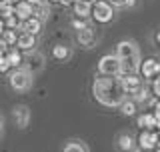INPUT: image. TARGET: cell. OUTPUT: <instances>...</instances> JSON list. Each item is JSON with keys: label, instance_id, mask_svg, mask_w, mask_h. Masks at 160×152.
I'll return each instance as SVG.
<instances>
[{"label": "cell", "instance_id": "cell-24", "mask_svg": "<svg viewBox=\"0 0 160 152\" xmlns=\"http://www.w3.org/2000/svg\"><path fill=\"white\" fill-rule=\"evenodd\" d=\"M132 98H134V102H146V100L150 98V92H148V88L142 84V88H138L136 92L132 94Z\"/></svg>", "mask_w": 160, "mask_h": 152}, {"label": "cell", "instance_id": "cell-11", "mask_svg": "<svg viewBox=\"0 0 160 152\" xmlns=\"http://www.w3.org/2000/svg\"><path fill=\"white\" fill-rule=\"evenodd\" d=\"M120 80H122V86L126 90V94H134L138 88H142V80L136 74H122Z\"/></svg>", "mask_w": 160, "mask_h": 152}, {"label": "cell", "instance_id": "cell-39", "mask_svg": "<svg viewBox=\"0 0 160 152\" xmlns=\"http://www.w3.org/2000/svg\"><path fill=\"white\" fill-rule=\"evenodd\" d=\"M158 68H160V60H158Z\"/></svg>", "mask_w": 160, "mask_h": 152}, {"label": "cell", "instance_id": "cell-19", "mask_svg": "<svg viewBox=\"0 0 160 152\" xmlns=\"http://www.w3.org/2000/svg\"><path fill=\"white\" fill-rule=\"evenodd\" d=\"M0 38H2V42H4L6 48H14L16 42H18V32L16 30H4V34Z\"/></svg>", "mask_w": 160, "mask_h": 152}, {"label": "cell", "instance_id": "cell-27", "mask_svg": "<svg viewBox=\"0 0 160 152\" xmlns=\"http://www.w3.org/2000/svg\"><path fill=\"white\" fill-rule=\"evenodd\" d=\"M136 0H112L114 6H134Z\"/></svg>", "mask_w": 160, "mask_h": 152}, {"label": "cell", "instance_id": "cell-23", "mask_svg": "<svg viewBox=\"0 0 160 152\" xmlns=\"http://www.w3.org/2000/svg\"><path fill=\"white\" fill-rule=\"evenodd\" d=\"M120 110H122L124 116H134L136 114V102H134V100H124V102L120 104Z\"/></svg>", "mask_w": 160, "mask_h": 152}, {"label": "cell", "instance_id": "cell-6", "mask_svg": "<svg viewBox=\"0 0 160 152\" xmlns=\"http://www.w3.org/2000/svg\"><path fill=\"white\" fill-rule=\"evenodd\" d=\"M140 74H142V78L146 80H156L160 76V68H158V60L156 58H146L140 62Z\"/></svg>", "mask_w": 160, "mask_h": 152}, {"label": "cell", "instance_id": "cell-35", "mask_svg": "<svg viewBox=\"0 0 160 152\" xmlns=\"http://www.w3.org/2000/svg\"><path fill=\"white\" fill-rule=\"evenodd\" d=\"M76 0H62V4H74Z\"/></svg>", "mask_w": 160, "mask_h": 152}, {"label": "cell", "instance_id": "cell-34", "mask_svg": "<svg viewBox=\"0 0 160 152\" xmlns=\"http://www.w3.org/2000/svg\"><path fill=\"white\" fill-rule=\"evenodd\" d=\"M134 152H156V150H144V148H136Z\"/></svg>", "mask_w": 160, "mask_h": 152}, {"label": "cell", "instance_id": "cell-5", "mask_svg": "<svg viewBox=\"0 0 160 152\" xmlns=\"http://www.w3.org/2000/svg\"><path fill=\"white\" fill-rule=\"evenodd\" d=\"M10 86L18 92H24L32 86V74L24 68H16L12 74H10Z\"/></svg>", "mask_w": 160, "mask_h": 152}, {"label": "cell", "instance_id": "cell-9", "mask_svg": "<svg viewBox=\"0 0 160 152\" xmlns=\"http://www.w3.org/2000/svg\"><path fill=\"white\" fill-rule=\"evenodd\" d=\"M12 116H14V120H16V124L20 128H26L30 124V108L24 106V104H18L16 108L12 110Z\"/></svg>", "mask_w": 160, "mask_h": 152}, {"label": "cell", "instance_id": "cell-8", "mask_svg": "<svg viewBox=\"0 0 160 152\" xmlns=\"http://www.w3.org/2000/svg\"><path fill=\"white\" fill-rule=\"evenodd\" d=\"M160 136L156 130H142L138 134V148H144V150H154L158 144Z\"/></svg>", "mask_w": 160, "mask_h": 152}, {"label": "cell", "instance_id": "cell-29", "mask_svg": "<svg viewBox=\"0 0 160 152\" xmlns=\"http://www.w3.org/2000/svg\"><path fill=\"white\" fill-rule=\"evenodd\" d=\"M10 68H12V66H10V62L4 58L2 62H0V72H6V70H10Z\"/></svg>", "mask_w": 160, "mask_h": 152}, {"label": "cell", "instance_id": "cell-20", "mask_svg": "<svg viewBox=\"0 0 160 152\" xmlns=\"http://www.w3.org/2000/svg\"><path fill=\"white\" fill-rule=\"evenodd\" d=\"M118 146L122 148L124 152H130L134 148V140H132V136L130 134H120L118 136Z\"/></svg>", "mask_w": 160, "mask_h": 152}, {"label": "cell", "instance_id": "cell-7", "mask_svg": "<svg viewBox=\"0 0 160 152\" xmlns=\"http://www.w3.org/2000/svg\"><path fill=\"white\" fill-rule=\"evenodd\" d=\"M22 68H24V70H28L30 74L40 72V70L44 68V56H42L40 52H30L28 56L22 60Z\"/></svg>", "mask_w": 160, "mask_h": 152}, {"label": "cell", "instance_id": "cell-18", "mask_svg": "<svg viewBox=\"0 0 160 152\" xmlns=\"http://www.w3.org/2000/svg\"><path fill=\"white\" fill-rule=\"evenodd\" d=\"M6 60L10 62V66L14 68H20V62H22V56H20V50L14 46V48H6Z\"/></svg>", "mask_w": 160, "mask_h": 152}, {"label": "cell", "instance_id": "cell-28", "mask_svg": "<svg viewBox=\"0 0 160 152\" xmlns=\"http://www.w3.org/2000/svg\"><path fill=\"white\" fill-rule=\"evenodd\" d=\"M152 92H154V96H158V98H160V76L152 82Z\"/></svg>", "mask_w": 160, "mask_h": 152}, {"label": "cell", "instance_id": "cell-4", "mask_svg": "<svg viewBox=\"0 0 160 152\" xmlns=\"http://www.w3.org/2000/svg\"><path fill=\"white\" fill-rule=\"evenodd\" d=\"M114 16V6L112 2H106V0H96L92 4V18L96 22L104 24V22H110Z\"/></svg>", "mask_w": 160, "mask_h": 152}, {"label": "cell", "instance_id": "cell-13", "mask_svg": "<svg viewBox=\"0 0 160 152\" xmlns=\"http://www.w3.org/2000/svg\"><path fill=\"white\" fill-rule=\"evenodd\" d=\"M138 126L142 130H156L158 128V118L154 112H146L142 116H138Z\"/></svg>", "mask_w": 160, "mask_h": 152}, {"label": "cell", "instance_id": "cell-1", "mask_svg": "<svg viewBox=\"0 0 160 152\" xmlns=\"http://www.w3.org/2000/svg\"><path fill=\"white\" fill-rule=\"evenodd\" d=\"M92 92H94V98L102 106H108V108L120 106L126 100V90L122 86V80L116 78V76L98 74V78L92 84Z\"/></svg>", "mask_w": 160, "mask_h": 152}, {"label": "cell", "instance_id": "cell-25", "mask_svg": "<svg viewBox=\"0 0 160 152\" xmlns=\"http://www.w3.org/2000/svg\"><path fill=\"white\" fill-rule=\"evenodd\" d=\"M10 16H14V6L12 4H6V2H0V18L6 20Z\"/></svg>", "mask_w": 160, "mask_h": 152}, {"label": "cell", "instance_id": "cell-30", "mask_svg": "<svg viewBox=\"0 0 160 152\" xmlns=\"http://www.w3.org/2000/svg\"><path fill=\"white\" fill-rule=\"evenodd\" d=\"M154 114H156V118L160 120V100L156 102V108H154Z\"/></svg>", "mask_w": 160, "mask_h": 152}, {"label": "cell", "instance_id": "cell-15", "mask_svg": "<svg viewBox=\"0 0 160 152\" xmlns=\"http://www.w3.org/2000/svg\"><path fill=\"white\" fill-rule=\"evenodd\" d=\"M34 44H36V36L32 34H26V32H20L18 34V42H16V48L22 52V50H32Z\"/></svg>", "mask_w": 160, "mask_h": 152}, {"label": "cell", "instance_id": "cell-2", "mask_svg": "<svg viewBox=\"0 0 160 152\" xmlns=\"http://www.w3.org/2000/svg\"><path fill=\"white\" fill-rule=\"evenodd\" d=\"M116 58L122 64V74H136V70H140L138 48L130 40H122L116 46Z\"/></svg>", "mask_w": 160, "mask_h": 152}, {"label": "cell", "instance_id": "cell-17", "mask_svg": "<svg viewBox=\"0 0 160 152\" xmlns=\"http://www.w3.org/2000/svg\"><path fill=\"white\" fill-rule=\"evenodd\" d=\"M28 2H30V6H32L34 18L44 20V18L48 16V8H46V4H44V2H40V0H28Z\"/></svg>", "mask_w": 160, "mask_h": 152}, {"label": "cell", "instance_id": "cell-33", "mask_svg": "<svg viewBox=\"0 0 160 152\" xmlns=\"http://www.w3.org/2000/svg\"><path fill=\"white\" fill-rule=\"evenodd\" d=\"M2 134H4V126H2V116H0V138H2Z\"/></svg>", "mask_w": 160, "mask_h": 152}, {"label": "cell", "instance_id": "cell-31", "mask_svg": "<svg viewBox=\"0 0 160 152\" xmlns=\"http://www.w3.org/2000/svg\"><path fill=\"white\" fill-rule=\"evenodd\" d=\"M4 30H6V26H4V20L0 18V36H2V34H4Z\"/></svg>", "mask_w": 160, "mask_h": 152}, {"label": "cell", "instance_id": "cell-10", "mask_svg": "<svg viewBox=\"0 0 160 152\" xmlns=\"http://www.w3.org/2000/svg\"><path fill=\"white\" fill-rule=\"evenodd\" d=\"M14 16H16L20 22H26V20L34 18V14H32V6H30L28 0H20L16 6H14Z\"/></svg>", "mask_w": 160, "mask_h": 152}, {"label": "cell", "instance_id": "cell-26", "mask_svg": "<svg viewBox=\"0 0 160 152\" xmlns=\"http://www.w3.org/2000/svg\"><path fill=\"white\" fill-rule=\"evenodd\" d=\"M72 26H74V28H78V32H80V30H84V28H88V26H86V20H82V18L72 20Z\"/></svg>", "mask_w": 160, "mask_h": 152}, {"label": "cell", "instance_id": "cell-21", "mask_svg": "<svg viewBox=\"0 0 160 152\" xmlns=\"http://www.w3.org/2000/svg\"><path fill=\"white\" fill-rule=\"evenodd\" d=\"M62 152H90L86 144H82L80 140H72V142H68L66 146H64Z\"/></svg>", "mask_w": 160, "mask_h": 152}, {"label": "cell", "instance_id": "cell-3", "mask_svg": "<svg viewBox=\"0 0 160 152\" xmlns=\"http://www.w3.org/2000/svg\"><path fill=\"white\" fill-rule=\"evenodd\" d=\"M98 72L102 76H116L120 78L122 76V64H120V60L116 58V54H108V56H102L98 62Z\"/></svg>", "mask_w": 160, "mask_h": 152}, {"label": "cell", "instance_id": "cell-38", "mask_svg": "<svg viewBox=\"0 0 160 152\" xmlns=\"http://www.w3.org/2000/svg\"><path fill=\"white\" fill-rule=\"evenodd\" d=\"M48 2H62V0H48Z\"/></svg>", "mask_w": 160, "mask_h": 152}, {"label": "cell", "instance_id": "cell-22", "mask_svg": "<svg viewBox=\"0 0 160 152\" xmlns=\"http://www.w3.org/2000/svg\"><path fill=\"white\" fill-rule=\"evenodd\" d=\"M52 54H54V58H56V60H68V56H70V48L64 46V44H58V46H54Z\"/></svg>", "mask_w": 160, "mask_h": 152}, {"label": "cell", "instance_id": "cell-36", "mask_svg": "<svg viewBox=\"0 0 160 152\" xmlns=\"http://www.w3.org/2000/svg\"><path fill=\"white\" fill-rule=\"evenodd\" d=\"M156 42H158V46H160V32L156 34Z\"/></svg>", "mask_w": 160, "mask_h": 152}, {"label": "cell", "instance_id": "cell-12", "mask_svg": "<svg viewBox=\"0 0 160 152\" xmlns=\"http://www.w3.org/2000/svg\"><path fill=\"white\" fill-rule=\"evenodd\" d=\"M72 10L78 18L86 20L88 16H92V2H88V0H76L72 4Z\"/></svg>", "mask_w": 160, "mask_h": 152}, {"label": "cell", "instance_id": "cell-14", "mask_svg": "<svg viewBox=\"0 0 160 152\" xmlns=\"http://www.w3.org/2000/svg\"><path fill=\"white\" fill-rule=\"evenodd\" d=\"M78 42L82 44V46H86V48H92L94 44H96V32H94L92 28H84V30H80L78 32Z\"/></svg>", "mask_w": 160, "mask_h": 152}, {"label": "cell", "instance_id": "cell-32", "mask_svg": "<svg viewBox=\"0 0 160 152\" xmlns=\"http://www.w3.org/2000/svg\"><path fill=\"white\" fill-rule=\"evenodd\" d=\"M2 2H6V4H12V6H16V4L20 2V0H2Z\"/></svg>", "mask_w": 160, "mask_h": 152}, {"label": "cell", "instance_id": "cell-16", "mask_svg": "<svg viewBox=\"0 0 160 152\" xmlns=\"http://www.w3.org/2000/svg\"><path fill=\"white\" fill-rule=\"evenodd\" d=\"M22 32H26V34H32V36H38L40 34V30H42V20H38V18H30L26 20V22H22Z\"/></svg>", "mask_w": 160, "mask_h": 152}, {"label": "cell", "instance_id": "cell-37", "mask_svg": "<svg viewBox=\"0 0 160 152\" xmlns=\"http://www.w3.org/2000/svg\"><path fill=\"white\" fill-rule=\"evenodd\" d=\"M156 132H158V136H160V120H158V128H156Z\"/></svg>", "mask_w": 160, "mask_h": 152}]
</instances>
